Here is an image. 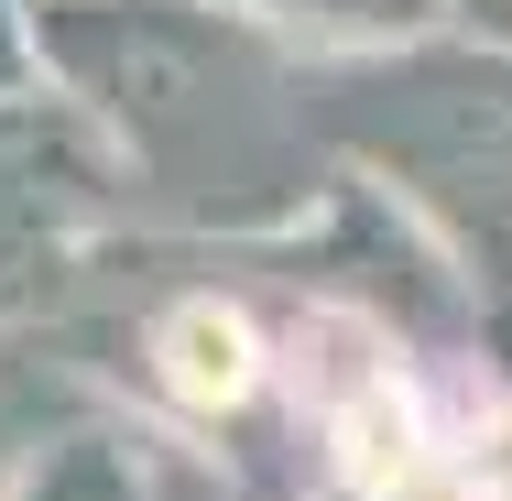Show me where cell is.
Segmentation results:
<instances>
[{"label":"cell","instance_id":"6da1fadb","mask_svg":"<svg viewBox=\"0 0 512 501\" xmlns=\"http://www.w3.org/2000/svg\"><path fill=\"white\" fill-rule=\"evenodd\" d=\"M164 382L186 403H240L262 382L251 316H240V305H175V327H164Z\"/></svg>","mask_w":512,"mask_h":501},{"label":"cell","instance_id":"7a4b0ae2","mask_svg":"<svg viewBox=\"0 0 512 501\" xmlns=\"http://www.w3.org/2000/svg\"><path fill=\"white\" fill-rule=\"evenodd\" d=\"M338 447H349V480H360V491H414L436 436H425V414H414L393 382H371L360 403H338Z\"/></svg>","mask_w":512,"mask_h":501}]
</instances>
